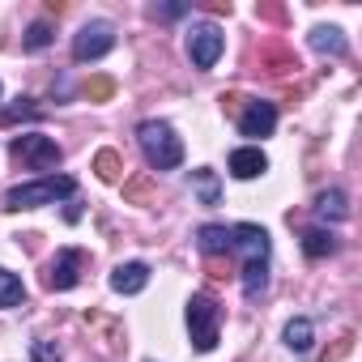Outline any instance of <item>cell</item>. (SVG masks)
Masks as SVG:
<instances>
[{"instance_id":"6da1fadb","label":"cell","mask_w":362,"mask_h":362,"mask_svg":"<svg viewBox=\"0 0 362 362\" xmlns=\"http://www.w3.org/2000/svg\"><path fill=\"white\" fill-rule=\"evenodd\" d=\"M230 252L243 256V294L256 298L269 281V235H264V226H256V222L230 226Z\"/></svg>"},{"instance_id":"7a4b0ae2","label":"cell","mask_w":362,"mask_h":362,"mask_svg":"<svg viewBox=\"0 0 362 362\" xmlns=\"http://www.w3.org/2000/svg\"><path fill=\"white\" fill-rule=\"evenodd\" d=\"M136 141H141V153H145L149 170H175L179 162H184V145H179L175 128L162 124V119H145L136 128Z\"/></svg>"},{"instance_id":"3957f363","label":"cell","mask_w":362,"mask_h":362,"mask_svg":"<svg viewBox=\"0 0 362 362\" xmlns=\"http://www.w3.org/2000/svg\"><path fill=\"white\" fill-rule=\"evenodd\" d=\"M73 192H77V184L69 175H43V179H35V184L13 188L5 197V209H39V205H56V201H64Z\"/></svg>"},{"instance_id":"277c9868","label":"cell","mask_w":362,"mask_h":362,"mask_svg":"<svg viewBox=\"0 0 362 362\" xmlns=\"http://www.w3.org/2000/svg\"><path fill=\"white\" fill-rule=\"evenodd\" d=\"M218 320H222V307L209 294H192V303H188V332H192V345L201 354H209L218 345Z\"/></svg>"},{"instance_id":"5b68a950","label":"cell","mask_w":362,"mask_h":362,"mask_svg":"<svg viewBox=\"0 0 362 362\" xmlns=\"http://www.w3.org/2000/svg\"><path fill=\"white\" fill-rule=\"evenodd\" d=\"M13 158L22 166H30V170H52L60 162V145L52 136H43V132H26V136L13 141Z\"/></svg>"},{"instance_id":"8992f818","label":"cell","mask_w":362,"mask_h":362,"mask_svg":"<svg viewBox=\"0 0 362 362\" xmlns=\"http://www.w3.org/2000/svg\"><path fill=\"white\" fill-rule=\"evenodd\" d=\"M111 47H115V30H111V22H90V26H81L77 39H73V60H77V64H86V60H103Z\"/></svg>"},{"instance_id":"52a82bcc","label":"cell","mask_w":362,"mask_h":362,"mask_svg":"<svg viewBox=\"0 0 362 362\" xmlns=\"http://www.w3.org/2000/svg\"><path fill=\"white\" fill-rule=\"evenodd\" d=\"M222 47H226V39H222V30L214 22H197L188 30V56H192L197 69H214L218 56H222Z\"/></svg>"},{"instance_id":"ba28073f","label":"cell","mask_w":362,"mask_h":362,"mask_svg":"<svg viewBox=\"0 0 362 362\" xmlns=\"http://www.w3.org/2000/svg\"><path fill=\"white\" fill-rule=\"evenodd\" d=\"M239 128H243V136H269L273 128H277V107L273 103H247V111L239 115Z\"/></svg>"},{"instance_id":"9c48e42d","label":"cell","mask_w":362,"mask_h":362,"mask_svg":"<svg viewBox=\"0 0 362 362\" xmlns=\"http://www.w3.org/2000/svg\"><path fill=\"white\" fill-rule=\"evenodd\" d=\"M77 269H81V252L77 247H64L52 269H47V290H73L77 286Z\"/></svg>"},{"instance_id":"30bf717a","label":"cell","mask_w":362,"mask_h":362,"mask_svg":"<svg viewBox=\"0 0 362 362\" xmlns=\"http://www.w3.org/2000/svg\"><path fill=\"white\" fill-rule=\"evenodd\" d=\"M264 170H269V158H264L260 145H239V149L230 153V175H235V179H256V175H264Z\"/></svg>"},{"instance_id":"8fae6325","label":"cell","mask_w":362,"mask_h":362,"mask_svg":"<svg viewBox=\"0 0 362 362\" xmlns=\"http://www.w3.org/2000/svg\"><path fill=\"white\" fill-rule=\"evenodd\" d=\"M145 286H149V264H141V260H128V264H119L111 273V290L115 294H141Z\"/></svg>"},{"instance_id":"7c38bea8","label":"cell","mask_w":362,"mask_h":362,"mask_svg":"<svg viewBox=\"0 0 362 362\" xmlns=\"http://www.w3.org/2000/svg\"><path fill=\"white\" fill-rule=\"evenodd\" d=\"M197 243H201V252H205V256H226V252H230V230H226V226H218V222H209V226H201Z\"/></svg>"},{"instance_id":"4fadbf2b","label":"cell","mask_w":362,"mask_h":362,"mask_svg":"<svg viewBox=\"0 0 362 362\" xmlns=\"http://www.w3.org/2000/svg\"><path fill=\"white\" fill-rule=\"evenodd\" d=\"M311 47L324 52V56H341V52H345V39H341L337 26H315V30H311Z\"/></svg>"},{"instance_id":"5bb4252c","label":"cell","mask_w":362,"mask_h":362,"mask_svg":"<svg viewBox=\"0 0 362 362\" xmlns=\"http://www.w3.org/2000/svg\"><path fill=\"white\" fill-rule=\"evenodd\" d=\"M315 214L320 218H332V222H341L349 209H345V192L341 188H328V192H320V201H315Z\"/></svg>"},{"instance_id":"9a60e30c","label":"cell","mask_w":362,"mask_h":362,"mask_svg":"<svg viewBox=\"0 0 362 362\" xmlns=\"http://www.w3.org/2000/svg\"><path fill=\"white\" fill-rule=\"evenodd\" d=\"M311 337H315V332H311V320L298 315V320L286 324V345H290L294 354H307V349H311Z\"/></svg>"},{"instance_id":"2e32d148","label":"cell","mask_w":362,"mask_h":362,"mask_svg":"<svg viewBox=\"0 0 362 362\" xmlns=\"http://www.w3.org/2000/svg\"><path fill=\"white\" fill-rule=\"evenodd\" d=\"M22 298H26L22 277H18V273H9V269H0V307H18Z\"/></svg>"},{"instance_id":"e0dca14e","label":"cell","mask_w":362,"mask_h":362,"mask_svg":"<svg viewBox=\"0 0 362 362\" xmlns=\"http://www.w3.org/2000/svg\"><path fill=\"white\" fill-rule=\"evenodd\" d=\"M303 252L315 256V260H320V256H332V252H337L332 230H307V235H303Z\"/></svg>"},{"instance_id":"ac0fdd59","label":"cell","mask_w":362,"mask_h":362,"mask_svg":"<svg viewBox=\"0 0 362 362\" xmlns=\"http://www.w3.org/2000/svg\"><path fill=\"white\" fill-rule=\"evenodd\" d=\"M192 184H197V192H201L205 205H218V201H222V192H218V175H214V170H197Z\"/></svg>"},{"instance_id":"d6986e66","label":"cell","mask_w":362,"mask_h":362,"mask_svg":"<svg viewBox=\"0 0 362 362\" xmlns=\"http://www.w3.org/2000/svg\"><path fill=\"white\" fill-rule=\"evenodd\" d=\"M94 170H98V179H107V184H115V179H119V153L115 149H103L98 158H94Z\"/></svg>"},{"instance_id":"ffe728a7","label":"cell","mask_w":362,"mask_h":362,"mask_svg":"<svg viewBox=\"0 0 362 362\" xmlns=\"http://www.w3.org/2000/svg\"><path fill=\"white\" fill-rule=\"evenodd\" d=\"M47 43H52V26H47V22H35V26L26 30V47H30V52H43Z\"/></svg>"},{"instance_id":"44dd1931","label":"cell","mask_w":362,"mask_h":362,"mask_svg":"<svg viewBox=\"0 0 362 362\" xmlns=\"http://www.w3.org/2000/svg\"><path fill=\"white\" fill-rule=\"evenodd\" d=\"M86 94H90L94 103H107V98L115 94V81H111V77H90V86H86Z\"/></svg>"},{"instance_id":"7402d4cb","label":"cell","mask_w":362,"mask_h":362,"mask_svg":"<svg viewBox=\"0 0 362 362\" xmlns=\"http://www.w3.org/2000/svg\"><path fill=\"white\" fill-rule=\"evenodd\" d=\"M35 362H60V345L56 341H35Z\"/></svg>"},{"instance_id":"603a6c76","label":"cell","mask_w":362,"mask_h":362,"mask_svg":"<svg viewBox=\"0 0 362 362\" xmlns=\"http://www.w3.org/2000/svg\"><path fill=\"white\" fill-rule=\"evenodd\" d=\"M149 13H153V18H166V22H170V18H184V5H153Z\"/></svg>"},{"instance_id":"cb8c5ba5","label":"cell","mask_w":362,"mask_h":362,"mask_svg":"<svg viewBox=\"0 0 362 362\" xmlns=\"http://www.w3.org/2000/svg\"><path fill=\"white\" fill-rule=\"evenodd\" d=\"M18 103H22V107H13V111H5V115H0V119H5V124H9V119H18V115H35L30 98H18Z\"/></svg>"}]
</instances>
